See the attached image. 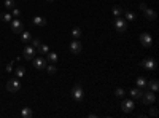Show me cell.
<instances>
[{
    "instance_id": "14",
    "label": "cell",
    "mask_w": 159,
    "mask_h": 118,
    "mask_svg": "<svg viewBox=\"0 0 159 118\" xmlns=\"http://www.w3.org/2000/svg\"><path fill=\"white\" fill-rule=\"evenodd\" d=\"M147 88H148L150 91H153V93H156V91L159 89V82L156 80V78H153V80L147 82Z\"/></svg>"
},
{
    "instance_id": "8",
    "label": "cell",
    "mask_w": 159,
    "mask_h": 118,
    "mask_svg": "<svg viewBox=\"0 0 159 118\" xmlns=\"http://www.w3.org/2000/svg\"><path fill=\"white\" fill-rule=\"evenodd\" d=\"M32 64H34V67H35L37 70H43L46 65H48V61H46V58H43V56H37V58L32 59Z\"/></svg>"
},
{
    "instance_id": "29",
    "label": "cell",
    "mask_w": 159,
    "mask_h": 118,
    "mask_svg": "<svg viewBox=\"0 0 159 118\" xmlns=\"http://www.w3.org/2000/svg\"><path fill=\"white\" fill-rule=\"evenodd\" d=\"M30 45H32V46L37 50L40 45H42V42H40V38H32V40H30Z\"/></svg>"
},
{
    "instance_id": "4",
    "label": "cell",
    "mask_w": 159,
    "mask_h": 118,
    "mask_svg": "<svg viewBox=\"0 0 159 118\" xmlns=\"http://www.w3.org/2000/svg\"><path fill=\"white\" fill-rule=\"evenodd\" d=\"M140 65H142V69H145V70H154L157 67V62H156L154 58H145L140 62Z\"/></svg>"
},
{
    "instance_id": "2",
    "label": "cell",
    "mask_w": 159,
    "mask_h": 118,
    "mask_svg": "<svg viewBox=\"0 0 159 118\" xmlns=\"http://www.w3.org/2000/svg\"><path fill=\"white\" fill-rule=\"evenodd\" d=\"M19 89H21V82H19L18 77L10 78L7 82V91H10V93H18Z\"/></svg>"
},
{
    "instance_id": "16",
    "label": "cell",
    "mask_w": 159,
    "mask_h": 118,
    "mask_svg": "<svg viewBox=\"0 0 159 118\" xmlns=\"http://www.w3.org/2000/svg\"><path fill=\"white\" fill-rule=\"evenodd\" d=\"M30 40H32V34L29 31H22L21 32V42L22 43H30Z\"/></svg>"
},
{
    "instance_id": "13",
    "label": "cell",
    "mask_w": 159,
    "mask_h": 118,
    "mask_svg": "<svg viewBox=\"0 0 159 118\" xmlns=\"http://www.w3.org/2000/svg\"><path fill=\"white\" fill-rule=\"evenodd\" d=\"M129 94H130L132 99H140L142 94H143V89L137 86V88H134V89H130V91H129Z\"/></svg>"
},
{
    "instance_id": "6",
    "label": "cell",
    "mask_w": 159,
    "mask_h": 118,
    "mask_svg": "<svg viewBox=\"0 0 159 118\" xmlns=\"http://www.w3.org/2000/svg\"><path fill=\"white\" fill-rule=\"evenodd\" d=\"M134 109H135V102H134V99H124V97H123L121 110H123L124 113H130Z\"/></svg>"
},
{
    "instance_id": "31",
    "label": "cell",
    "mask_w": 159,
    "mask_h": 118,
    "mask_svg": "<svg viewBox=\"0 0 159 118\" xmlns=\"http://www.w3.org/2000/svg\"><path fill=\"white\" fill-rule=\"evenodd\" d=\"M150 115H151V116H157V109H154V107H153V109L150 110Z\"/></svg>"
},
{
    "instance_id": "32",
    "label": "cell",
    "mask_w": 159,
    "mask_h": 118,
    "mask_svg": "<svg viewBox=\"0 0 159 118\" xmlns=\"http://www.w3.org/2000/svg\"><path fill=\"white\" fill-rule=\"evenodd\" d=\"M5 70H7V72H8V73H10V72H11V70H13V62H10V64H8V65H7V67H5Z\"/></svg>"
},
{
    "instance_id": "23",
    "label": "cell",
    "mask_w": 159,
    "mask_h": 118,
    "mask_svg": "<svg viewBox=\"0 0 159 118\" xmlns=\"http://www.w3.org/2000/svg\"><path fill=\"white\" fill-rule=\"evenodd\" d=\"M15 5H16L15 0H5V3H3V7L7 10H13V8H15Z\"/></svg>"
},
{
    "instance_id": "27",
    "label": "cell",
    "mask_w": 159,
    "mask_h": 118,
    "mask_svg": "<svg viewBox=\"0 0 159 118\" xmlns=\"http://www.w3.org/2000/svg\"><path fill=\"white\" fill-rule=\"evenodd\" d=\"M123 11H124V10H123L121 7H115V8H113V16H115V18H116V16H123Z\"/></svg>"
},
{
    "instance_id": "9",
    "label": "cell",
    "mask_w": 159,
    "mask_h": 118,
    "mask_svg": "<svg viewBox=\"0 0 159 118\" xmlns=\"http://www.w3.org/2000/svg\"><path fill=\"white\" fill-rule=\"evenodd\" d=\"M10 24H11V31L15 32V34H21V32L24 31V26H22V21H21V19H18V18H13Z\"/></svg>"
},
{
    "instance_id": "28",
    "label": "cell",
    "mask_w": 159,
    "mask_h": 118,
    "mask_svg": "<svg viewBox=\"0 0 159 118\" xmlns=\"http://www.w3.org/2000/svg\"><path fill=\"white\" fill-rule=\"evenodd\" d=\"M15 73H16V77H18V78H21V77H24L25 69H24V67H18V69L15 70Z\"/></svg>"
},
{
    "instance_id": "26",
    "label": "cell",
    "mask_w": 159,
    "mask_h": 118,
    "mask_svg": "<svg viewBox=\"0 0 159 118\" xmlns=\"http://www.w3.org/2000/svg\"><path fill=\"white\" fill-rule=\"evenodd\" d=\"M124 94H126V93H124V89H123V88H116V89H115V96H116V97L123 99Z\"/></svg>"
},
{
    "instance_id": "33",
    "label": "cell",
    "mask_w": 159,
    "mask_h": 118,
    "mask_svg": "<svg viewBox=\"0 0 159 118\" xmlns=\"http://www.w3.org/2000/svg\"><path fill=\"white\" fill-rule=\"evenodd\" d=\"M139 8H140V10L143 11V10H147L148 7H147V3H140V5H139Z\"/></svg>"
},
{
    "instance_id": "11",
    "label": "cell",
    "mask_w": 159,
    "mask_h": 118,
    "mask_svg": "<svg viewBox=\"0 0 159 118\" xmlns=\"http://www.w3.org/2000/svg\"><path fill=\"white\" fill-rule=\"evenodd\" d=\"M70 51L73 54H80L83 51V45H81V42H80L78 38H75V40L70 43Z\"/></svg>"
},
{
    "instance_id": "3",
    "label": "cell",
    "mask_w": 159,
    "mask_h": 118,
    "mask_svg": "<svg viewBox=\"0 0 159 118\" xmlns=\"http://www.w3.org/2000/svg\"><path fill=\"white\" fill-rule=\"evenodd\" d=\"M115 29L119 32V34H124L127 31V21L123 18V16H116L115 18Z\"/></svg>"
},
{
    "instance_id": "5",
    "label": "cell",
    "mask_w": 159,
    "mask_h": 118,
    "mask_svg": "<svg viewBox=\"0 0 159 118\" xmlns=\"http://www.w3.org/2000/svg\"><path fill=\"white\" fill-rule=\"evenodd\" d=\"M140 101L145 104V106H151V104H154V101H156V94L153 93V91H147V93L143 91Z\"/></svg>"
},
{
    "instance_id": "12",
    "label": "cell",
    "mask_w": 159,
    "mask_h": 118,
    "mask_svg": "<svg viewBox=\"0 0 159 118\" xmlns=\"http://www.w3.org/2000/svg\"><path fill=\"white\" fill-rule=\"evenodd\" d=\"M32 24L34 26H37V27H46V19L43 18V16H35L34 19H32Z\"/></svg>"
},
{
    "instance_id": "25",
    "label": "cell",
    "mask_w": 159,
    "mask_h": 118,
    "mask_svg": "<svg viewBox=\"0 0 159 118\" xmlns=\"http://www.w3.org/2000/svg\"><path fill=\"white\" fill-rule=\"evenodd\" d=\"M0 18H2V21H3V22H11L13 15H11V13H3V15L0 16Z\"/></svg>"
},
{
    "instance_id": "15",
    "label": "cell",
    "mask_w": 159,
    "mask_h": 118,
    "mask_svg": "<svg viewBox=\"0 0 159 118\" xmlns=\"http://www.w3.org/2000/svg\"><path fill=\"white\" fill-rule=\"evenodd\" d=\"M143 13H145V18H147L148 21H154L156 19V11L154 10H151V8H147V10H143Z\"/></svg>"
},
{
    "instance_id": "7",
    "label": "cell",
    "mask_w": 159,
    "mask_h": 118,
    "mask_svg": "<svg viewBox=\"0 0 159 118\" xmlns=\"http://www.w3.org/2000/svg\"><path fill=\"white\" fill-rule=\"evenodd\" d=\"M22 56H24L25 61H32L35 58V48L30 43H27V45L24 46V50H22Z\"/></svg>"
},
{
    "instance_id": "19",
    "label": "cell",
    "mask_w": 159,
    "mask_h": 118,
    "mask_svg": "<svg viewBox=\"0 0 159 118\" xmlns=\"http://www.w3.org/2000/svg\"><path fill=\"white\" fill-rule=\"evenodd\" d=\"M37 51H38V53L42 54V56H45V54L49 53V46H48V45H40V46L37 48Z\"/></svg>"
},
{
    "instance_id": "30",
    "label": "cell",
    "mask_w": 159,
    "mask_h": 118,
    "mask_svg": "<svg viewBox=\"0 0 159 118\" xmlns=\"http://www.w3.org/2000/svg\"><path fill=\"white\" fill-rule=\"evenodd\" d=\"M18 16H21V11L18 8H13V18H18Z\"/></svg>"
},
{
    "instance_id": "21",
    "label": "cell",
    "mask_w": 159,
    "mask_h": 118,
    "mask_svg": "<svg viewBox=\"0 0 159 118\" xmlns=\"http://www.w3.org/2000/svg\"><path fill=\"white\" fill-rule=\"evenodd\" d=\"M81 35H83V31L80 29V27H73V29H72V37H73V38H80Z\"/></svg>"
},
{
    "instance_id": "1",
    "label": "cell",
    "mask_w": 159,
    "mask_h": 118,
    "mask_svg": "<svg viewBox=\"0 0 159 118\" xmlns=\"http://www.w3.org/2000/svg\"><path fill=\"white\" fill-rule=\"evenodd\" d=\"M72 97H73V101H76V102H81V101L84 99V88H83L81 83L73 85V88H72Z\"/></svg>"
},
{
    "instance_id": "17",
    "label": "cell",
    "mask_w": 159,
    "mask_h": 118,
    "mask_svg": "<svg viewBox=\"0 0 159 118\" xmlns=\"http://www.w3.org/2000/svg\"><path fill=\"white\" fill-rule=\"evenodd\" d=\"M123 16H124V19H126V21H135V18H137V15H135L134 11H130V10L123 11Z\"/></svg>"
},
{
    "instance_id": "24",
    "label": "cell",
    "mask_w": 159,
    "mask_h": 118,
    "mask_svg": "<svg viewBox=\"0 0 159 118\" xmlns=\"http://www.w3.org/2000/svg\"><path fill=\"white\" fill-rule=\"evenodd\" d=\"M57 54L56 53H51V51H49V53H48V61L51 62V64H54V62H57Z\"/></svg>"
},
{
    "instance_id": "20",
    "label": "cell",
    "mask_w": 159,
    "mask_h": 118,
    "mask_svg": "<svg viewBox=\"0 0 159 118\" xmlns=\"http://www.w3.org/2000/svg\"><path fill=\"white\" fill-rule=\"evenodd\" d=\"M147 78H145V77H137V86L139 88H145V86H147Z\"/></svg>"
},
{
    "instance_id": "10",
    "label": "cell",
    "mask_w": 159,
    "mask_h": 118,
    "mask_svg": "<svg viewBox=\"0 0 159 118\" xmlns=\"http://www.w3.org/2000/svg\"><path fill=\"white\" fill-rule=\"evenodd\" d=\"M140 43H142L145 48H150V46L153 45V37H151L148 32H143V34L140 35Z\"/></svg>"
},
{
    "instance_id": "22",
    "label": "cell",
    "mask_w": 159,
    "mask_h": 118,
    "mask_svg": "<svg viewBox=\"0 0 159 118\" xmlns=\"http://www.w3.org/2000/svg\"><path fill=\"white\" fill-rule=\"evenodd\" d=\"M46 70H48V73L49 75H54L56 72H57V67H56V65L54 64H49V65H46V67H45Z\"/></svg>"
},
{
    "instance_id": "34",
    "label": "cell",
    "mask_w": 159,
    "mask_h": 118,
    "mask_svg": "<svg viewBox=\"0 0 159 118\" xmlns=\"http://www.w3.org/2000/svg\"><path fill=\"white\" fill-rule=\"evenodd\" d=\"M46 2H48V3H52V2H54V0H46Z\"/></svg>"
},
{
    "instance_id": "18",
    "label": "cell",
    "mask_w": 159,
    "mask_h": 118,
    "mask_svg": "<svg viewBox=\"0 0 159 118\" xmlns=\"http://www.w3.org/2000/svg\"><path fill=\"white\" fill-rule=\"evenodd\" d=\"M21 116H22V118H32V116H34L32 109H30V107H22V110H21Z\"/></svg>"
}]
</instances>
